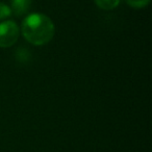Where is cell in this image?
I'll return each mask as SVG.
<instances>
[{
    "mask_svg": "<svg viewBox=\"0 0 152 152\" xmlns=\"http://www.w3.org/2000/svg\"><path fill=\"white\" fill-rule=\"evenodd\" d=\"M11 7L5 3L0 2V21H4L5 19H7L11 16Z\"/></svg>",
    "mask_w": 152,
    "mask_h": 152,
    "instance_id": "cell-7",
    "label": "cell"
},
{
    "mask_svg": "<svg viewBox=\"0 0 152 152\" xmlns=\"http://www.w3.org/2000/svg\"><path fill=\"white\" fill-rule=\"evenodd\" d=\"M55 27L48 16L41 13L31 14L22 23V34L24 38L36 46H42L52 40Z\"/></svg>",
    "mask_w": 152,
    "mask_h": 152,
    "instance_id": "cell-1",
    "label": "cell"
},
{
    "mask_svg": "<svg viewBox=\"0 0 152 152\" xmlns=\"http://www.w3.org/2000/svg\"><path fill=\"white\" fill-rule=\"evenodd\" d=\"M20 29L16 22L7 20L0 23V47L9 48L19 39Z\"/></svg>",
    "mask_w": 152,
    "mask_h": 152,
    "instance_id": "cell-2",
    "label": "cell"
},
{
    "mask_svg": "<svg viewBox=\"0 0 152 152\" xmlns=\"http://www.w3.org/2000/svg\"><path fill=\"white\" fill-rule=\"evenodd\" d=\"M95 2L102 10H113L118 7L120 0H95Z\"/></svg>",
    "mask_w": 152,
    "mask_h": 152,
    "instance_id": "cell-4",
    "label": "cell"
},
{
    "mask_svg": "<svg viewBox=\"0 0 152 152\" xmlns=\"http://www.w3.org/2000/svg\"><path fill=\"white\" fill-rule=\"evenodd\" d=\"M32 0H12V13L15 14L17 17L25 15L31 7Z\"/></svg>",
    "mask_w": 152,
    "mask_h": 152,
    "instance_id": "cell-3",
    "label": "cell"
},
{
    "mask_svg": "<svg viewBox=\"0 0 152 152\" xmlns=\"http://www.w3.org/2000/svg\"><path fill=\"white\" fill-rule=\"evenodd\" d=\"M31 54L27 50V48H18V50L16 51V59L19 63H28L30 61Z\"/></svg>",
    "mask_w": 152,
    "mask_h": 152,
    "instance_id": "cell-5",
    "label": "cell"
},
{
    "mask_svg": "<svg viewBox=\"0 0 152 152\" xmlns=\"http://www.w3.org/2000/svg\"><path fill=\"white\" fill-rule=\"evenodd\" d=\"M127 4L132 9H144L150 3V0H126Z\"/></svg>",
    "mask_w": 152,
    "mask_h": 152,
    "instance_id": "cell-6",
    "label": "cell"
}]
</instances>
